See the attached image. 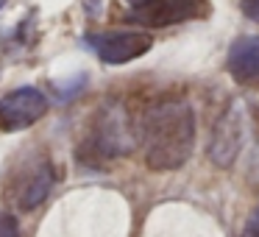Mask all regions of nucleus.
Here are the masks:
<instances>
[{
	"mask_svg": "<svg viewBox=\"0 0 259 237\" xmlns=\"http://www.w3.org/2000/svg\"><path fill=\"white\" fill-rule=\"evenodd\" d=\"M140 140L145 165L156 173H170L187 165L195 148V112L181 98H164L142 112Z\"/></svg>",
	"mask_w": 259,
	"mask_h": 237,
	"instance_id": "f257e3e1",
	"label": "nucleus"
},
{
	"mask_svg": "<svg viewBox=\"0 0 259 237\" xmlns=\"http://www.w3.org/2000/svg\"><path fill=\"white\" fill-rule=\"evenodd\" d=\"M131 148H134V134H131L128 112L120 103H109L98 109V114L92 117L90 131L78 145V156L87 165H101L128 153Z\"/></svg>",
	"mask_w": 259,
	"mask_h": 237,
	"instance_id": "f03ea898",
	"label": "nucleus"
},
{
	"mask_svg": "<svg viewBox=\"0 0 259 237\" xmlns=\"http://www.w3.org/2000/svg\"><path fill=\"white\" fill-rule=\"evenodd\" d=\"M245 106H242V101H231L226 112L218 117V123L212 126V137H209V159L220 170H229L237 162L242 145H245Z\"/></svg>",
	"mask_w": 259,
	"mask_h": 237,
	"instance_id": "7ed1b4c3",
	"label": "nucleus"
},
{
	"mask_svg": "<svg viewBox=\"0 0 259 237\" xmlns=\"http://www.w3.org/2000/svg\"><path fill=\"white\" fill-rule=\"evenodd\" d=\"M51 109V101L36 87H20L0 98V131H25L39 123Z\"/></svg>",
	"mask_w": 259,
	"mask_h": 237,
	"instance_id": "20e7f679",
	"label": "nucleus"
},
{
	"mask_svg": "<svg viewBox=\"0 0 259 237\" xmlns=\"http://www.w3.org/2000/svg\"><path fill=\"white\" fill-rule=\"evenodd\" d=\"M87 45L106 64H125L151 51L153 40L148 34H140V31H103V34L87 36Z\"/></svg>",
	"mask_w": 259,
	"mask_h": 237,
	"instance_id": "39448f33",
	"label": "nucleus"
},
{
	"mask_svg": "<svg viewBox=\"0 0 259 237\" xmlns=\"http://www.w3.org/2000/svg\"><path fill=\"white\" fill-rule=\"evenodd\" d=\"M53 184H56V170H53V165L48 159H39V162L20 170L12 198L17 201V209L31 212V209H36L39 204L48 201Z\"/></svg>",
	"mask_w": 259,
	"mask_h": 237,
	"instance_id": "423d86ee",
	"label": "nucleus"
},
{
	"mask_svg": "<svg viewBox=\"0 0 259 237\" xmlns=\"http://www.w3.org/2000/svg\"><path fill=\"white\" fill-rule=\"evenodd\" d=\"M206 12V0H148L134 9L131 17L142 25L162 28V25H176L184 20L201 17Z\"/></svg>",
	"mask_w": 259,
	"mask_h": 237,
	"instance_id": "0eeeda50",
	"label": "nucleus"
},
{
	"mask_svg": "<svg viewBox=\"0 0 259 237\" xmlns=\"http://www.w3.org/2000/svg\"><path fill=\"white\" fill-rule=\"evenodd\" d=\"M226 70L237 84L259 81V36H240L237 42H231Z\"/></svg>",
	"mask_w": 259,
	"mask_h": 237,
	"instance_id": "6e6552de",
	"label": "nucleus"
},
{
	"mask_svg": "<svg viewBox=\"0 0 259 237\" xmlns=\"http://www.w3.org/2000/svg\"><path fill=\"white\" fill-rule=\"evenodd\" d=\"M0 237H20V223L14 215H0Z\"/></svg>",
	"mask_w": 259,
	"mask_h": 237,
	"instance_id": "1a4fd4ad",
	"label": "nucleus"
},
{
	"mask_svg": "<svg viewBox=\"0 0 259 237\" xmlns=\"http://www.w3.org/2000/svg\"><path fill=\"white\" fill-rule=\"evenodd\" d=\"M240 9H242V14H245L248 20L259 23V0H240Z\"/></svg>",
	"mask_w": 259,
	"mask_h": 237,
	"instance_id": "9d476101",
	"label": "nucleus"
},
{
	"mask_svg": "<svg viewBox=\"0 0 259 237\" xmlns=\"http://www.w3.org/2000/svg\"><path fill=\"white\" fill-rule=\"evenodd\" d=\"M245 237H259V215L248 223V229H245Z\"/></svg>",
	"mask_w": 259,
	"mask_h": 237,
	"instance_id": "9b49d317",
	"label": "nucleus"
},
{
	"mask_svg": "<svg viewBox=\"0 0 259 237\" xmlns=\"http://www.w3.org/2000/svg\"><path fill=\"white\" fill-rule=\"evenodd\" d=\"M125 3H128L131 9H137V6H142V3H148V0H125Z\"/></svg>",
	"mask_w": 259,
	"mask_h": 237,
	"instance_id": "f8f14e48",
	"label": "nucleus"
},
{
	"mask_svg": "<svg viewBox=\"0 0 259 237\" xmlns=\"http://www.w3.org/2000/svg\"><path fill=\"white\" fill-rule=\"evenodd\" d=\"M3 6H6V0H0V9H3Z\"/></svg>",
	"mask_w": 259,
	"mask_h": 237,
	"instance_id": "ddd939ff",
	"label": "nucleus"
},
{
	"mask_svg": "<svg viewBox=\"0 0 259 237\" xmlns=\"http://www.w3.org/2000/svg\"><path fill=\"white\" fill-rule=\"evenodd\" d=\"M0 73H3V67H0Z\"/></svg>",
	"mask_w": 259,
	"mask_h": 237,
	"instance_id": "4468645a",
	"label": "nucleus"
}]
</instances>
